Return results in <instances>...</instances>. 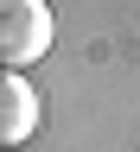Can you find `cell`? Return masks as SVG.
Here are the masks:
<instances>
[{
  "instance_id": "1",
  "label": "cell",
  "mask_w": 140,
  "mask_h": 152,
  "mask_svg": "<svg viewBox=\"0 0 140 152\" xmlns=\"http://www.w3.org/2000/svg\"><path fill=\"white\" fill-rule=\"evenodd\" d=\"M51 7L45 0H0V70H26L51 51Z\"/></svg>"
},
{
  "instance_id": "2",
  "label": "cell",
  "mask_w": 140,
  "mask_h": 152,
  "mask_svg": "<svg viewBox=\"0 0 140 152\" xmlns=\"http://www.w3.org/2000/svg\"><path fill=\"white\" fill-rule=\"evenodd\" d=\"M38 133V89L19 70H0V152L26 146Z\"/></svg>"
}]
</instances>
